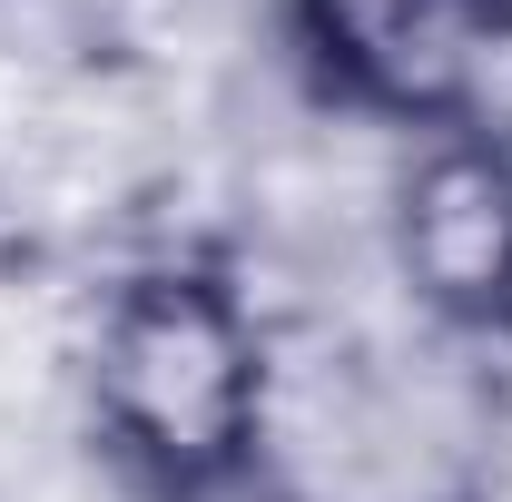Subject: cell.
I'll return each instance as SVG.
<instances>
[{
	"instance_id": "1",
	"label": "cell",
	"mask_w": 512,
	"mask_h": 502,
	"mask_svg": "<svg viewBox=\"0 0 512 502\" xmlns=\"http://www.w3.org/2000/svg\"><path fill=\"white\" fill-rule=\"evenodd\" d=\"M503 463L493 375L463 335L404 325H306L266 365V502H483Z\"/></svg>"
},
{
	"instance_id": "2",
	"label": "cell",
	"mask_w": 512,
	"mask_h": 502,
	"mask_svg": "<svg viewBox=\"0 0 512 502\" xmlns=\"http://www.w3.org/2000/svg\"><path fill=\"white\" fill-rule=\"evenodd\" d=\"M266 325L217 266H138L89 325V424L138 493L207 502L256 473Z\"/></svg>"
},
{
	"instance_id": "3",
	"label": "cell",
	"mask_w": 512,
	"mask_h": 502,
	"mask_svg": "<svg viewBox=\"0 0 512 502\" xmlns=\"http://www.w3.org/2000/svg\"><path fill=\"white\" fill-rule=\"evenodd\" d=\"M384 266L434 335H512V138L444 128L414 148L384 188Z\"/></svg>"
},
{
	"instance_id": "4",
	"label": "cell",
	"mask_w": 512,
	"mask_h": 502,
	"mask_svg": "<svg viewBox=\"0 0 512 502\" xmlns=\"http://www.w3.org/2000/svg\"><path fill=\"white\" fill-rule=\"evenodd\" d=\"M296 40L365 119H453L512 40V0H296Z\"/></svg>"
}]
</instances>
